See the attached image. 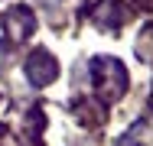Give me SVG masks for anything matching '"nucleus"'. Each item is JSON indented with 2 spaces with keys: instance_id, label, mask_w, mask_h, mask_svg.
I'll list each match as a JSON object with an SVG mask.
<instances>
[{
  "instance_id": "f257e3e1",
  "label": "nucleus",
  "mask_w": 153,
  "mask_h": 146,
  "mask_svg": "<svg viewBox=\"0 0 153 146\" xmlns=\"http://www.w3.org/2000/svg\"><path fill=\"white\" fill-rule=\"evenodd\" d=\"M91 72H94V85L101 91L104 101H117L127 88V72L117 58H94L91 62Z\"/></svg>"
},
{
  "instance_id": "f03ea898",
  "label": "nucleus",
  "mask_w": 153,
  "mask_h": 146,
  "mask_svg": "<svg viewBox=\"0 0 153 146\" xmlns=\"http://www.w3.org/2000/svg\"><path fill=\"white\" fill-rule=\"evenodd\" d=\"M26 78H30V85L36 88H42V85H49L56 75H59V65H56V58L49 55L46 49H36L30 58H26Z\"/></svg>"
},
{
  "instance_id": "7ed1b4c3",
  "label": "nucleus",
  "mask_w": 153,
  "mask_h": 146,
  "mask_svg": "<svg viewBox=\"0 0 153 146\" xmlns=\"http://www.w3.org/2000/svg\"><path fill=\"white\" fill-rule=\"evenodd\" d=\"M3 26H7V32L13 39H26L33 32V26H36V20H33V13L26 7H16V10H7L3 13Z\"/></svg>"
},
{
  "instance_id": "20e7f679",
  "label": "nucleus",
  "mask_w": 153,
  "mask_h": 146,
  "mask_svg": "<svg viewBox=\"0 0 153 146\" xmlns=\"http://www.w3.org/2000/svg\"><path fill=\"white\" fill-rule=\"evenodd\" d=\"M150 133H153L150 120H137L134 130H127V140H121V146H147L150 143Z\"/></svg>"
},
{
  "instance_id": "39448f33",
  "label": "nucleus",
  "mask_w": 153,
  "mask_h": 146,
  "mask_svg": "<svg viewBox=\"0 0 153 146\" xmlns=\"http://www.w3.org/2000/svg\"><path fill=\"white\" fill-rule=\"evenodd\" d=\"M3 55H7V49H3V46H0V65H3Z\"/></svg>"
}]
</instances>
